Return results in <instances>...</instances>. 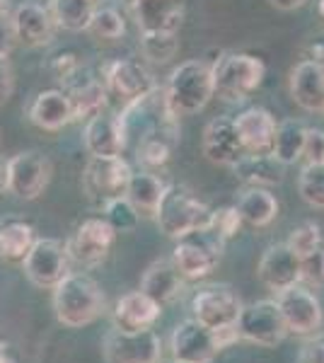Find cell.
<instances>
[{"instance_id":"6da1fadb","label":"cell","mask_w":324,"mask_h":363,"mask_svg":"<svg viewBox=\"0 0 324 363\" xmlns=\"http://www.w3.org/2000/svg\"><path fill=\"white\" fill-rule=\"evenodd\" d=\"M51 291L56 320L68 330L92 325L104 310V294L99 284L82 272H68Z\"/></svg>"},{"instance_id":"7a4b0ae2","label":"cell","mask_w":324,"mask_h":363,"mask_svg":"<svg viewBox=\"0 0 324 363\" xmlns=\"http://www.w3.org/2000/svg\"><path fill=\"white\" fill-rule=\"evenodd\" d=\"M155 220L167 238H184L189 233L206 230L211 220V208L186 184L164 186V194L157 203Z\"/></svg>"},{"instance_id":"3957f363","label":"cell","mask_w":324,"mask_h":363,"mask_svg":"<svg viewBox=\"0 0 324 363\" xmlns=\"http://www.w3.org/2000/svg\"><path fill=\"white\" fill-rule=\"evenodd\" d=\"M164 95H167L169 109L177 116L201 112L211 102V97H216L211 66L206 61H196V58L179 63L169 75L167 85H164Z\"/></svg>"},{"instance_id":"277c9868","label":"cell","mask_w":324,"mask_h":363,"mask_svg":"<svg viewBox=\"0 0 324 363\" xmlns=\"http://www.w3.org/2000/svg\"><path fill=\"white\" fill-rule=\"evenodd\" d=\"M213 95L225 102H242L262 85L267 66L252 54H225L211 66Z\"/></svg>"},{"instance_id":"5b68a950","label":"cell","mask_w":324,"mask_h":363,"mask_svg":"<svg viewBox=\"0 0 324 363\" xmlns=\"http://www.w3.org/2000/svg\"><path fill=\"white\" fill-rule=\"evenodd\" d=\"M223 245L213 233L196 230L179 238L172 250V264L184 281H201L216 272Z\"/></svg>"},{"instance_id":"8992f818","label":"cell","mask_w":324,"mask_h":363,"mask_svg":"<svg viewBox=\"0 0 324 363\" xmlns=\"http://www.w3.org/2000/svg\"><path fill=\"white\" fill-rule=\"evenodd\" d=\"M51 174H54V167H51L49 157L37 150H25L5 162V189L17 199L34 201L49 186Z\"/></svg>"},{"instance_id":"52a82bcc","label":"cell","mask_w":324,"mask_h":363,"mask_svg":"<svg viewBox=\"0 0 324 363\" xmlns=\"http://www.w3.org/2000/svg\"><path fill=\"white\" fill-rule=\"evenodd\" d=\"M235 325H238L240 339H247L264 349H276L288 337L286 322L281 318L276 301H255L250 306H242Z\"/></svg>"},{"instance_id":"ba28073f","label":"cell","mask_w":324,"mask_h":363,"mask_svg":"<svg viewBox=\"0 0 324 363\" xmlns=\"http://www.w3.org/2000/svg\"><path fill=\"white\" fill-rule=\"evenodd\" d=\"M133 169L126 160L119 157H90L82 172V191L97 206H104L109 199L126 194L128 179Z\"/></svg>"},{"instance_id":"9c48e42d","label":"cell","mask_w":324,"mask_h":363,"mask_svg":"<svg viewBox=\"0 0 324 363\" xmlns=\"http://www.w3.org/2000/svg\"><path fill=\"white\" fill-rule=\"evenodd\" d=\"M25 277L37 289H54V286L70 272V257L66 242L56 238H37L22 259Z\"/></svg>"},{"instance_id":"30bf717a","label":"cell","mask_w":324,"mask_h":363,"mask_svg":"<svg viewBox=\"0 0 324 363\" xmlns=\"http://www.w3.org/2000/svg\"><path fill=\"white\" fill-rule=\"evenodd\" d=\"M276 303H279L281 318L286 322L288 335L312 337L322 330L324 310H322L320 298L312 294L310 289L296 284L288 291H284V294H279Z\"/></svg>"},{"instance_id":"8fae6325","label":"cell","mask_w":324,"mask_h":363,"mask_svg":"<svg viewBox=\"0 0 324 363\" xmlns=\"http://www.w3.org/2000/svg\"><path fill=\"white\" fill-rule=\"evenodd\" d=\"M116 230L107 223V218H87L75 228L73 238L66 242L70 262L80 267H99L114 247Z\"/></svg>"},{"instance_id":"7c38bea8","label":"cell","mask_w":324,"mask_h":363,"mask_svg":"<svg viewBox=\"0 0 324 363\" xmlns=\"http://www.w3.org/2000/svg\"><path fill=\"white\" fill-rule=\"evenodd\" d=\"M107 363H160L162 342L152 330L121 332L111 330L102 344Z\"/></svg>"},{"instance_id":"4fadbf2b","label":"cell","mask_w":324,"mask_h":363,"mask_svg":"<svg viewBox=\"0 0 324 363\" xmlns=\"http://www.w3.org/2000/svg\"><path fill=\"white\" fill-rule=\"evenodd\" d=\"M240 310H242V301L230 286H208V289H201L194 296L191 320L201 322L208 330H218V327L235 325Z\"/></svg>"},{"instance_id":"5bb4252c","label":"cell","mask_w":324,"mask_h":363,"mask_svg":"<svg viewBox=\"0 0 324 363\" xmlns=\"http://www.w3.org/2000/svg\"><path fill=\"white\" fill-rule=\"evenodd\" d=\"M104 87H107L109 95H114L116 99H121L123 107L135 102V99L145 97L148 92L155 90V80L152 75L145 70V66H140L133 58H119V61H111L104 68Z\"/></svg>"},{"instance_id":"9a60e30c","label":"cell","mask_w":324,"mask_h":363,"mask_svg":"<svg viewBox=\"0 0 324 363\" xmlns=\"http://www.w3.org/2000/svg\"><path fill=\"white\" fill-rule=\"evenodd\" d=\"M172 361L181 363H211L218 356V344L213 330L203 327L196 320H184L174 327L169 339Z\"/></svg>"},{"instance_id":"2e32d148","label":"cell","mask_w":324,"mask_h":363,"mask_svg":"<svg viewBox=\"0 0 324 363\" xmlns=\"http://www.w3.org/2000/svg\"><path fill=\"white\" fill-rule=\"evenodd\" d=\"M82 138L92 157H119L128 145L121 116L107 112H99L85 121Z\"/></svg>"},{"instance_id":"e0dca14e","label":"cell","mask_w":324,"mask_h":363,"mask_svg":"<svg viewBox=\"0 0 324 363\" xmlns=\"http://www.w3.org/2000/svg\"><path fill=\"white\" fill-rule=\"evenodd\" d=\"M257 277L269 291L284 294L291 286L300 284V257L286 242L271 245L259 259Z\"/></svg>"},{"instance_id":"ac0fdd59","label":"cell","mask_w":324,"mask_h":363,"mask_svg":"<svg viewBox=\"0 0 324 363\" xmlns=\"http://www.w3.org/2000/svg\"><path fill=\"white\" fill-rule=\"evenodd\" d=\"M235 128L242 140L245 153H257V155H271L274 148V136H276V119L269 109L264 107H250L242 114L235 116Z\"/></svg>"},{"instance_id":"d6986e66","label":"cell","mask_w":324,"mask_h":363,"mask_svg":"<svg viewBox=\"0 0 324 363\" xmlns=\"http://www.w3.org/2000/svg\"><path fill=\"white\" fill-rule=\"evenodd\" d=\"M291 97L305 112H324V63L317 61H300L291 70Z\"/></svg>"},{"instance_id":"ffe728a7","label":"cell","mask_w":324,"mask_h":363,"mask_svg":"<svg viewBox=\"0 0 324 363\" xmlns=\"http://www.w3.org/2000/svg\"><path fill=\"white\" fill-rule=\"evenodd\" d=\"M160 315H162V306H157L143 291H131V294L121 296L116 301L111 320H114L116 330L121 332H140V330H152V325L160 320Z\"/></svg>"},{"instance_id":"44dd1931","label":"cell","mask_w":324,"mask_h":363,"mask_svg":"<svg viewBox=\"0 0 324 363\" xmlns=\"http://www.w3.org/2000/svg\"><path fill=\"white\" fill-rule=\"evenodd\" d=\"M245 153L235 121L228 116L211 119L203 128V155L216 165H233Z\"/></svg>"},{"instance_id":"7402d4cb","label":"cell","mask_w":324,"mask_h":363,"mask_svg":"<svg viewBox=\"0 0 324 363\" xmlns=\"http://www.w3.org/2000/svg\"><path fill=\"white\" fill-rule=\"evenodd\" d=\"M13 17V27H15V37L17 42H22L25 46H46L54 39V17H51L49 8L39 3H22L15 8Z\"/></svg>"},{"instance_id":"603a6c76","label":"cell","mask_w":324,"mask_h":363,"mask_svg":"<svg viewBox=\"0 0 324 363\" xmlns=\"http://www.w3.org/2000/svg\"><path fill=\"white\" fill-rule=\"evenodd\" d=\"M186 0H133L140 32H177L184 20Z\"/></svg>"},{"instance_id":"cb8c5ba5","label":"cell","mask_w":324,"mask_h":363,"mask_svg":"<svg viewBox=\"0 0 324 363\" xmlns=\"http://www.w3.org/2000/svg\"><path fill=\"white\" fill-rule=\"evenodd\" d=\"M29 119L41 131H61L73 119L68 95L63 90H41L29 104Z\"/></svg>"},{"instance_id":"d4e9b609","label":"cell","mask_w":324,"mask_h":363,"mask_svg":"<svg viewBox=\"0 0 324 363\" xmlns=\"http://www.w3.org/2000/svg\"><path fill=\"white\" fill-rule=\"evenodd\" d=\"M184 289V279L174 269L172 259H155L145 269L143 279H140V289L145 296L152 298L157 306H169L177 301V296Z\"/></svg>"},{"instance_id":"484cf974","label":"cell","mask_w":324,"mask_h":363,"mask_svg":"<svg viewBox=\"0 0 324 363\" xmlns=\"http://www.w3.org/2000/svg\"><path fill=\"white\" fill-rule=\"evenodd\" d=\"M240 179L252 186H274L284 182L286 165L276 160L274 155H257V153H242L238 160L230 165Z\"/></svg>"},{"instance_id":"4316f807","label":"cell","mask_w":324,"mask_h":363,"mask_svg":"<svg viewBox=\"0 0 324 363\" xmlns=\"http://www.w3.org/2000/svg\"><path fill=\"white\" fill-rule=\"evenodd\" d=\"M68 95V102H70V109H73V119H90L99 112H104L107 107V87L104 83H99L95 78H85V80H78L68 83V90H63Z\"/></svg>"},{"instance_id":"83f0119b","label":"cell","mask_w":324,"mask_h":363,"mask_svg":"<svg viewBox=\"0 0 324 363\" xmlns=\"http://www.w3.org/2000/svg\"><path fill=\"white\" fill-rule=\"evenodd\" d=\"M164 182L152 172H133L126 186V196L128 203L138 211V216L143 218H155L157 203L164 194Z\"/></svg>"},{"instance_id":"f1b7e54d","label":"cell","mask_w":324,"mask_h":363,"mask_svg":"<svg viewBox=\"0 0 324 363\" xmlns=\"http://www.w3.org/2000/svg\"><path fill=\"white\" fill-rule=\"evenodd\" d=\"M235 208H238L242 223L252 228H267L279 216V201L264 186H250L247 191H242Z\"/></svg>"},{"instance_id":"f546056e","label":"cell","mask_w":324,"mask_h":363,"mask_svg":"<svg viewBox=\"0 0 324 363\" xmlns=\"http://www.w3.org/2000/svg\"><path fill=\"white\" fill-rule=\"evenodd\" d=\"M34 228L22 218H8L0 223V259L22 264L29 247L34 245Z\"/></svg>"},{"instance_id":"4dcf8cb0","label":"cell","mask_w":324,"mask_h":363,"mask_svg":"<svg viewBox=\"0 0 324 363\" xmlns=\"http://www.w3.org/2000/svg\"><path fill=\"white\" fill-rule=\"evenodd\" d=\"M49 13L56 27L66 32H87V25L95 13V3L92 0H51Z\"/></svg>"},{"instance_id":"1f68e13d","label":"cell","mask_w":324,"mask_h":363,"mask_svg":"<svg viewBox=\"0 0 324 363\" xmlns=\"http://www.w3.org/2000/svg\"><path fill=\"white\" fill-rule=\"evenodd\" d=\"M305 128L296 119H286L276 126V136H274V148L271 155L276 160H281L284 165H293L303 157V145H305Z\"/></svg>"},{"instance_id":"d6a6232c","label":"cell","mask_w":324,"mask_h":363,"mask_svg":"<svg viewBox=\"0 0 324 363\" xmlns=\"http://www.w3.org/2000/svg\"><path fill=\"white\" fill-rule=\"evenodd\" d=\"M140 51L152 63L172 61L177 51H179L177 32H143V37H140Z\"/></svg>"},{"instance_id":"836d02e7","label":"cell","mask_w":324,"mask_h":363,"mask_svg":"<svg viewBox=\"0 0 324 363\" xmlns=\"http://www.w3.org/2000/svg\"><path fill=\"white\" fill-rule=\"evenodd\" d=\"M298 191L312 208H324V165H305L298 177Z\"/></svg>"},{"instance_id":"e575fe53","label":"cell","mask_w":324,"mask_h":363,"mask_svg":"<svg viewBox=\"0 0 324 363\" xmlns=\"http://www.w3.org/2000/svg\"><path fill=\"white\" fill-rule=\"evenodd\" d=\"M102 208H104V218H107V223L114 228L116 233H131L140 220L138 211L128 203L126 196L109 199Z\"/></svg>"},{"instance_id":"d590c367","label":"cell","mask_w":324,"mask_h":363,"mask_svg":"<svg viewBox=\"0 0 324 363\" xmlns=\"http://www.w3.org/2000/svg\"><path fill=\"white\" fill-rule=\"evenodd\" d=\"M87 32L97 39H119L126 32V22H123L121 13H116L114 8H102L92 13Z\"/></svg>"},{"instance_id":"8d00e7d4","label":"cell","mask_w":324,"mask_h":363,"mask_svg":"<svg viewBox=\"0 0 324 363\" xmlns=\"http://www.w3.org/2000/svg\"><path fill=\"white\" fill-rule=\"evenodd\" d=\"M240 228H242V218H240L238 208L223 206V208L211 211V220H208V228H206V230L213 233L220 242H225V240L238 235Z\"/></svg>"},{"instance_id":"74e56055","label":"cell","mask_w":324,"mask_h":363,"mask_svg":"<svg viewBox=\"0 0 324 363\" xmlns=\"http://www.w3.org/2000/svg\"><path fill=\"white\" fill-rule=\"evenodd\" d=\"M286 245L296 252L298 257H305L310 252L322 247V230L317 223H300L298 228H293L291 235H288Z\"/></svg>"},{"instance_id":"f35d334b","label":"cell","mask_w":324,"mask_h":363,"mask_svg":"<svg viewBox=\"0 0 324 363\" xmlns=\"http://www.w3.org/2000/svg\"><path fill=\"white\" fill-rule=\"evenodd\" d=\"M174 143L164 138H143L138 140V160L148 167H162L169 160Z\"/></svg>"},{"instance_id":"ab89813d","label":"cell","mask_w":324,"mask_h":363,"mask_svg":"<svg viewBox=\"0 0 324 363\" xmlns=\"http://www.w3.org/2000/svg\"><path fill=\"white\" fill-rule=\"evenodd\" d=\"M300 284L324 286V250H315L310 255L300 257Z\"/></svg>"},{"instance_id":"60d3db41","label":"cell","mask_w":324,"mask_h":363,"mask_svg":"<svg viewBox=\"0 0 324 363\" xmlns=\"http://www.w3.org/2000/svg\"><path fill=\"white\" fill-rule=\"evenodd\" d=\"M305 165H324V131L322 128H308L305 131L303 157Z\"/></svg>"},{"instance_id":"b9f144b4","label":"cell","mask_w":324,"mask_h":363,"mask_svg":"<svg viewBox=\"0 0 324 363\" xmlns=\"http://www.w3.org/2000/svg\"><path fill=\"white\" fill-rule=\"evenodd\" d=\"M78 70H80V58L70 54V51L54 56V61H51V73H54L56 80H63V83H70L78 75Z\"/></svg>"},{"instance_id":"7bdbcfd3","label":"cell","mask_w":324,"mask_h":363,"mask_svg":"<svg viewBox=\"0 0 324 363\" xmlns=\"http://www.w3.org/2000/svg\"><path fill=\"white\" fill-rule=\"evenodd\" d=\"M15 90V70L10 66L8 56H0V107L13 97Z\"/></svg>"},{"instance_id":"ee69618b","label":"cell","mask_w":324,"mask_h":363,"mask_svg":"<svg viewBox=\"0 0 324 363\" xmlns=\"http://www.w3.org/2000/svg\"><path fill=\"white\" fill-rule=\"evenodd\" d=\"M15 44H17V37H15L13 17L8 13H0V56H10Z\"/></svg>"},{"instance_id":"f6af8a7d","label":"cell","mask_w":324,"mask_h":363,"mask_svg":"<svg viewBox=\"0 0 324 363\" xmlns=\"http://www.w3.org/2000/svg\"><path fill=\"white\" fill-rule=\"evenodd\" d=\"M298 363H324V339H310V342L300 349Z\"/></svg>"},{"instance_id":"bcb514c9","label":"cell","mask_w":324,"mask_h":363,"mask_svg":"<svg viewBox=\"0 0 324 363\" xmlns=\"http://www.w3.org/2000/svg\"><path fill=\"white\" fill-rule=\"evenodd\" d=\"M274 8H279V10H284V13H291V10H298V8H303L308 0H269Z\"/></svg>"},{"instance_id":"7dc6e473","label":"cell","mask_w":324,"mask_h":363,"mask_svg":"<svg viewBox=\"0 0 324 363\" xmlns=\"http://www.w3.org/2000/svg\"><path fill=\"white\" fill-rule=\"evenodd\" d=\"M0 363H17V361L8 354V351L3 349V351H0Z\"/></svg>"},{"instance_id":"c3c4849f","label":"cell","mask_w":324,"mask_h":363,"mask_svg":"<svg viewBox=\"0 0 324 363\" xmlns=\"http://www.w3.org/2000/svg\"><path fill=\"white\" fill-rule=\"evenodd\" d=\"M0 191H5V162L0 160Z\"/></svg>"},{"instance_id":"681fc988","label":"cell","mask_w":324,"mask_h":363,"mask_svg":"<svg viewBox=\"0 0 324 363\" xmlns=\"http://www.w3.org/2000/svg\"><path fill=\"white\" fill-rule=\"evenodd\" d=\"M0 13H8V0H0Z\"/></svg>"},{"instance_id":"f907efd6","label":"cell","mask_w":324,"mask_h":363,"mask_svg":"<svg viewBox=\"0 0 324 363\" xmlns=\"http://www.w3.org/2000/svg\"><path fill=\"white\" fill-rule=\"evenodd\" d=\"M320 15L324 17V0H320Z\"/></svg>"},{"instance_id":"816d5d0a","label":"cell","mask_w":324,"mask_h":363,"mask_svg":"<svg viewBox=\"0 0 324 363\" xmlns=\"http://www.w3.org/2000/svg\"><path fill=\"white\" fill-rule=\"evenodd\" d=\"M3 349H5V347H3V342H0V351H3Z\"/></svg>"},{"instance_id":"f5cc1de1","label":"cell","mask_w":324,"mask_h":363,"mask_svg":"<svg viewBox=\"0 0 324 363\" xmlns=\"http://www.w3.org/2000/svg\"><path fill=\"white\" fill-rule=\"evenodd\" d=\"M172 363H181V361H172Z\"/></svg>"}]
</instances>
